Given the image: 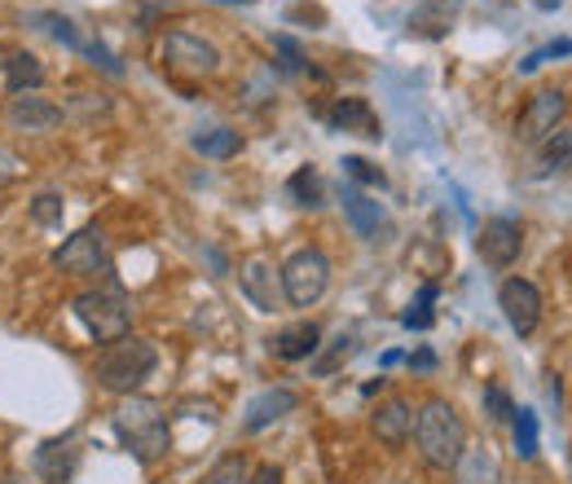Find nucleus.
I'll list each match as a JSON object with an SVG mask.
<instances>
[{"mask_svg":"<svg viewBox=\"0 0 572 484\" xmlns=\"http://www.w3.org/2000/svg\"><path fill=\"white\" fill-rule=\"evenodd\" d=\"M115 436L146 466L159 462V458H168V449H172L168 414H163L159 401H146V396H124V405L115 410Z\"/></svg>","mask_w":572,"mask_h":484,"instance_id":"1","label":"nucleus"},{"mask_svg":"<svg viewBox=\"0 0 572 484\" xmlns=\"http://www.w3.org/2000/svg\"><path fill=\"white\" fill-rule=\"evenodd\" d=\"M155 366H159L155 344H150V339H137V335H124V339H115V344H106V348L98 353L93 379H98V388H106V392H115V396H133V392L155 374Z\"/></svg>","mask_w":572,"mask_h":484,"instance_id":"2","label":"nucleus"},{"mask_svg":"<svg viewBox=\"0 0 572 484\" xmlns=\"http://www.w3.org/2000/svg\"><path fill=\"white\" fill-rule=\"evenodd\" d=\"M414 445H419L423 462L436 466V471H449V466L462 458V449H467V427H462V418L454 414L449 401H427V405L419 410V418H414Z\"/></svg>","mask_w":572,"mask_h":484,"instance_id":"3","label":"nucleus"},{"mask_svg":"<svg viewBox=\"0 0 572 484\" xmlns=\"http://www.w3.org/2000/svg\"><path fill=\"white\" fill-rule=\"evenodd\" d=\"M76 318L80 326L98 339V344H115L133 331V300L119 291V287H98V291H84L76 296Z\"/></svg>","mask_w":572,"mask_h":484,"instance_id":"4","label":"nucleus"},{"mask_svg":"<svg viewBox=\"0 0 572 484\" xmlns=\"http://www.w3.org/2000/svg\"><path fill=\"white\" fill-rule=\"evenodd\" d=\"M277 283H282L286 304L313 309V304L327 296V287H331V261H327L318 247H305V252H296L291 261L277 269Z\"/></svg>","mask_w":572,"mask_h":484,"instance_id":"5","label":"nucleus"},{"mask_svg":"<svg viewBox=\"0 0 572 484\" xmlns=\"http://www.w3.org/2000/svg\"><path fill=\"white\" fill-rule=\"evenodd\" d=\"M163 62L172 67V71H181V76H216L220 71V49L211 45V41H203V36H194V32H168V41H163Z\"/></svg>","mask_w":572,"mask_h":484,"instance_id":"6","label":"nucleus"},{"mask_svg":"<svg viewBox=\"0 0 572 484\" xmlns=\"http://www.w3.org/2000/svg\"><path fill=\"white\" fill-rule=\"evenodd\" d=\"M54 265L62 269V274H71V278H93V274H102L106 269V238H102V229H80V233H71L62 247L54 252Z\"/></svg>","mask_w":572,"mask_h":484,"instance_id":"7","label":"nucleus"},{"mask_svg":"<svg viewBox=\"0 0 572 484\" xmlns=\"http://www.w3.org/2000/svg\"><path fill=\"white\" fill-rule=\"evenodd\" d=\"M480 261L484 265H493V269H511L515 261H519V252H524V229H519V220H511V216H493V220H484L480 224Z\"/></svg>","mask_w":572,"mask_h":484,"instance_id":"8","label":"nucleus"},{"mask_svg":"<svg viewBox=\"0 0 572 484\" xmlns=\"http://www.w3.org/2000/svg\"><path fill=\"white\" fill-rule=\"evenodd\" d=\"M563 111H568V97L559 93V89H541V93H533L528 97V106H524V115H519V124H515V137L519 141H546L559 124H563Z\"/></svg>","mask_w":572,"mask_h":484,"instance_id":"9","label":"nucleus"},{"mask_svg":"<svg viewBox=\"0 0 572 484\" xmlns=\"http://www.w3.org/2000/svg\"><path fill=\"white\" fill-rule=\"evenodd\" d=\"M497 309L506 313L511 331L519 339H528L537 331V322H541V291L533 283H524V278H506L502 291H497Z\"/></svg>","mask_w":572,"mask_h":484,"instance_id":"10","label":"nucleus"},{"mask_svg":"<svg viewBox=\"0 0 572 484\" xmlns=\"http://www.w3.org/2000/svg\"><path fill=\"white\" fill-rule=\"evenodd\" d=\"M238 287H242V296H247L260 313H273L277 300H282L277 269H273V261H264V256H251V261L238 265Z\"/></svg>","mask_w":572,"mask_h":484,"instance_id":"11","label":"nucleus"},{"mask_svg":"<svg viewBox=\"0 0 572 484\" xmlns=\"http://www.w3.org/2000/svg\"><path fill=\"white\" fill-rule=\"evenodd\" d=\"M80 453H84L80 436H54V440H45L36 449V475L45 484H67L76 475V466H80Z\"/></svg>","mask_w":572,"mask_h":484,"instance_id":"12","label":"nucleus"},{"mask_svg":"<svg viewBox=\"0 0 572 484\" xmlns=\"http://www.w3.org/2000/svg\"><path fill=\"white\" fill-rule=\"evenodd\" d=\"M58 124H62V106H54L49 97L23 93V97H14V106H10V128H14V132H54Z\"/></svg>","mask_w":572,"mask_h":484,"instance_id":"13","label":"nucleus"},{"mask_svg":"<svg viewBox=\"0 0 572 484\" xmlns=\"http://www.w3.org/2000/svg\"><path fill=\"white\" fill-rule=\"evenodd\" d=\"M327 124L340 128V132H357V137H366V141H379V137H384L379 115H375V106H370L366 97H340V102L331 106Z\"/></svg>","mask_w":572,"mask_h":484,"instance_id":"14","label":"nucleus"},{"mask_svg":"<svg viewBox=\"0 0 572 484\" xmlns=\"http://www.w3.org/2000/svg\"><path fill=\"white\" fill-rule=\"evenodd\" d=\"M300 405V396L291 392V388H264L251 405H247V418H242V427L247 431H264V427H273L277 418H286Z\"/></svg>","mask_w":572,"mask_h":484,"instance_id":"15","label":"nucleus"},{"mask_svg":"<svg viewBox=\"0 0 572 484\" xmlns=\"http://www.w3.org/2000/svg\"><path fill=\"white\" fill-rule=\"evenodd\" d=\"M375 436L384 440V445H392V449H401L405 440H410V427H414V410H410V401H401V396H392V401H384L379 410H375Z\"/></svg>","mask_w":572,"mask_h":484,"instance_id":"16","label":"nucleus"},{"mask_svg":"<svg viewBox=\"0 0 572 484\" xmlns=\"http://www.w3.org/2000/svg\"><path fill=\"white\" fill-rule=\"evenodd\" d=\"M318 348H322L318 322H296V326L277 331V339H273V357H282V361H309Z\"/></svg>","mask_w":572,"mask_h":484,"instance_id":"17","label":"nucleus"},{"mask_svg":"<svg viewBox=\"0 0 572 484\" xmlns=\"http://www.w3.org/2000/svg\"><path fill=\"white\" fill-rule=\"evenodd\" d=\"M340 194H344V216H348V224H353L362 238H375L379 224H384V203L366 198L357 185H344Z\"/></svg>","mask_w":572,"mask_h":484,"instance_id":"18","label":"nucleus"},{"mask_svg":"<svg viewBox=\"0 0 572 484\" xmlns=\"http://www.w3.org/2000/svg\"><path fill=\"white\" fill-rule=\"evenodd\" d=\"M454 466H458V484H502V466L493 449H462Z\"/></svg>","mask_w":572,"mask_h":484,"instance_id":"19","label":"nucleus"},{"mask_svg":"<svg viewBox=\"0 0 572 484\" xmlns=\"http://www.w3.org/2000/svg\"><path fill=\"white\" fill-rule=\"evenodd\" d=\"M41 84H45V67H41L36 54H14V58L5 62V89H10L14 97L36 93Z\"/></svg>","mask_w":572,"mask_h":484,"instance_id":"20","label":"nucleus"},{"mask_svg":"<svg viewBox=\"0 0 572 484\" xmlns=\"http://www.w3.org/2000/svg\"><path fill=\"white\" fill-rule=\"evenodd\" d=\"M286 198H291L296 207H305V211L327 207V185H322V172H318V168H300L291 181H286Z\"/></svg>","mask_w":572,"mask_h":484,"instance_id":"21","label":"nucleus"},{"mask_svg":"<svg viewBox=\"0 0 572 484\" xmlns=\"http://www.w3.org/2000/svg\"><path fill=\"white\" fill-rule=\"evenodd\" d=\"M194 150H198L203 159H233V154L242 150V137H238L233 128H211V132H198V137H194Z\"/></svg>","mask_w":572,"mask_h":484,"instance_id":"22","label":"nucleus"},{"mask_svg":"<svg viewBox=\"0 0 572 484\" xmlns=\"http://www.w3.org/2000/svg\"><path fill=\"white\" fill-rule=\"evenodd\" d=\"M32 23H36V27H45L54 41H62V45H67V49H76V54L89 45V41L80 36V27H76L67 14H32Z\"/></svg>","mask_w":572,"mask_h":484,"instance_id":"23","label":"nucleus"},{"mask_svg":"<svg viewBox=\"0 0 572 484\" xmlns=\"http://www.w3.org/2000/svg\"><path fill=\"white\" fill-rule=\"evenodd\" d=\"M511 423H515V449H519V458H537V414L533 410H515Z\"/></svg>","mask_w":572,"mask_h":484,"instance_id":"24","label":"nucleus"},{"mask_svg":"<svg viewBox=\"0 0 572 484\" xmlns=\"http://www.w3.org/2000/svg\"><path fill=\"white\" fill-rule=\"evenodd\" d=\"M568 150H572L568 128H554L550 141H546V150H541V172H563L568 168Z\"/></svg>","mask_w":572,"mask_h":484,"instance_id":"25","label":"nucleus"},{"mask_svg":"<svg viewBox=\"0 0 572 484\" xmlns=\"http://www.w3.org/2000/svg\"><path fill=\"white\" fill-rule=\"evenodd\" d=\"M410 27H419L423 36H445L449 32V10H441V5H432V0H427V5L414 10Z\"/></svg>","mask_w":572,"mask_h":484,"instance_id":"26","label":"nucleus"},{"mask_svg":"<svg viewBox=\"0 0 572 484\" xmlns=\"http://www.w3.org/2000/svg\"><path fill=\"white\" fill-rule=\"evenodd\" d=\"M247 480H251V471H247L242 453H229V458H220V462L211 466V475H207V484H247Z\"/></svg>","mask_w":572,"mask_h":484,"instance_id":"27","label":"nucleus"},{"mask_svg":"<svg viewBox=\"0 0 572 484\" xmlns=\"http://www.w3.org/2000/svg\"><path fill=\"white\" fill-rule=\"evenodd\" d=\"M340 168H344V176H348V181H357V185H379V189L388 185V176H384V172H379L370 159H357V154H348Z\"/></svg>","mask_w":572,"mask_h":484,"instance_id":"28","label":"nucleus"},{"mask_svg":"<svg viewBox=\"0 0 572 484\" xmlns=\"http://www.w3.org/2000/svg\"><path fill=\"white\" fill-rule=\"evenodd\" d=\"M484 414H489V423H511V414H515V401H511V392L506 388H484Z\"/></svg>","mask_w":572,"mask_h":484,"instance_id":"29","label":"nucleus"},{"mask_svg":"<svg viewBox=\"0 0 572 484\" xmlns=\"http://www.w3.org/2000/svg\"><path fill=\"white\" fill-rule=\"evenodd\" d=\"M432 300H436V287H423V291H419V300L405 309V318H401V322H405L410 331H427V326H432V309H427Z\"/></svg>","mask_w":572,"mask_h":484,"instance_id":"30","label":"nucleus"},{"mask_svg":"<svg viewBox=\"0 0 572 484\" xmlns=\"http://www.w3.org/2000/svg\"><path fill=\"white\" fill-rule=\"evenodd\" d=\"M32 220L36 224H58L62 220V194H36L32 198Z\"/></svg>","mask_w":572,"mask_h":484,"instance_id":"31","label":"nucleus"},{"mask_svg":"<svg viewBox=\"0 0 572 484\" xmlns=\"http://www.w3.org/2000/svg\"><path fill=\"white\" fill-rule=\"evenodd\" d=\"M273 49L286 58V62H282L286 71H305V67H309V54H305V49H300L291 36H273Z\"/></svg>","mask_w":572,"mask_h":484,"instance_id":"32","label":"nucleus"},{"mask_svg":"<svg viewBox=\"0 0 572 484\" xmlns=\"http://www.w3.org/2000/svg\"><path fill=\"white\" fill-rule=\"evenodd\" d=\"M348 357H353V335H335L331 353H327V357H322L313 370H318V374H331V370H335V366H344Z\"/></svg>","mask_w":572,"mask_h":484,"instance_id":"33","label":"nucleus"},{"mask_svg":"<svg viewBox=\"0 0 572 484\" xmlns=\"http://www.w3.org/2000/svg\"><path fill=\"white\" fill-rule=\"evenodd\" d=\"M568 49H572V45H568V41H554V45H546V49H541V54H528V58H524V62H519V71H524V76H528V71H537V67H541V62H546V58H568Z\"/></svg>","mask_w":572,"mask_h":484,"instance_id":"34","label":"nucleus"},{"mask_svg":"<svg viewBox=\"0 0 572 484\" xmlns=\"http://www.w3.org/2000/svg\"><path fill=\"white\" fill-rule=\"evenodd\" d=\"M19 172H23L19 154H14V150H5V146H0V189H5V185H14V181H19Z\"/></svg>","mask_w":572,"mask_h":484,"instance_id":"35","label":"nucleus"},{"mask_svg":"<svg viewBox=\"0 0 572 484\" xmlns=\"http://www.w3.org/2000/svg\"><path fill=\"white\" fill-rule=\"evenodd\" d=\"M247 484H282V466L264 462V466H255V471H251V480H247Z\"/></svg>","mask_w":572,"mask_h":484,"instance_id":"36","label":"nucleus"},{"mask_svg":"<svg viewBox=\"0 0 572 484\" xmlns=\"http://www.w3.org/2000/svg\"><path fill=\"white\" fill-rule=\"evenodd\" d=\"M410 366H419V370H432V366H436V357H432V353H419V357H410Z\"/></svg>","mask_w":572,"mask_h":484,"instance_id":"37","label":"nucleus"},{"mask_svg":"<svg viewBox=\"0 0 572 484\" xmlns=\"http://www.w3.org/2000/svg\"><path fill=\"white\" fill-rule=\"evenodd\" d=\"M537 5H541V10H559V0H537Z\"/></svg>","mask_w":572,"mask_h":484,"instance_id":"38","label":"nucleus"},{"mask_svg":"<svg viewBox=\"0 0 572 484\" xmlns=\"http://www.w3.org/2000/svg\"><path fill=\"white\" fill-rule=\"evenodd\" d=\"M0 484H23V480H0Z\"/></svg>","mask_w":572,"mask_h":484,"instance_id":"39","label":"nucleus"}]
</instances>
